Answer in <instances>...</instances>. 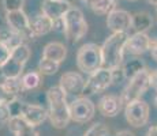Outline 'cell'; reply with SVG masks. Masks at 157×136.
I'll return each mask as SVG.
<instances>
[{
  "instance_id": "obj_17",
  "label": "cell",
  "mask_w": 157,
  "mask_h": 136,
  "mask_svg": "<svg viewBox=\"0 0 157 136\" xmlns=\"http://www.w3.org/2000/svg\"><path fill=\"white\" fill-rule=\"evenodd\" d=\"M8 128L14 134V136H40L36 131V127L30 124L23 119V116L11 117L8 121Z\"/></svg>"
},
{
  "instance_id": "obj_28",
  "label": "cell",
  "mask_w": 157,
  "mask_h": 136,
  "mask_svg": "<svg viewBox=\"0 0 157 136\" xmlns=\"http://www.w3.org/2000/svg\"><path fill=\"white\" fill-rule=\"evenodd\" d=\"M23 4H25V0H3V6H4L6 13L22 10Z\"/></svg>"
},
{
  "instance_id": "obj_36",
  "label": "cell",
  "mask_w": 157,
  "mask_h": 136,
  "mask_svg": "<svg viewBox=\"0 0 157 136\" xmlns=\"http://www.w3.org/2000/svg\"><path fill=\"white\" fill-rule=\"evenodd\" d=\"M115 136H135V135L130 131H120V132H117Z\"/></svg>"
},
{
  "instance_id": "obj_2",
  "label": "cell",
  "mask_w": 157,
  "mask_h": 136,
  "mask_svg": "<svg viewBox=\"0 0 157 136\" xmlns=\"http://www.w3.org/2000/svg\"><path fill=\"white\" fill-rule=\"evenodd\" d=\"M128 37V33H112L104 41V44L101 45L102 67L113 69L122 65Z\"/></svg>"
},
{
  "instance_id": "obj_29",
  "label": "cell",
  "mask_w": 157,
  "mask_h": 136,
  "mask_svg": "<svg viewBox=\"0 0 157 136\" xmlns=\"http://www.w3.org/2000/svg\"><path fill=\"white\" fill-rule=\"evenodd\" d=\"M23 105L25 104H22V102L19 101V97H18V98H14L13 101L8 102V108H10V112H11V117L22 116Z\"/></svg>"
},
{
  "instance_id": "obj_19",
  "label": "cell",
  "mask_w": 157,
  "mask_h": 136,
  "mask_svg": "<svg viewBox=\"0 0 157 136\" xmlns=\"http://www.w3.org/2000/svg\"><path fill=\"white\" fill-rule=\"evenodd\" d=\"M66 56H67V48H66L62 42H57V41L47 44L43 50L44 59L53 60V61L59 63V64L66 59Z\"/></svg>"
},
{
  "instance_id": "obj_37",
  "label": "cell",
  "mask_w": 157,
  "mask_h": 136,
  "mask_svg": "<svg viewBox=\"0 0 157 136\" xmlns=\"http://www.w3.org/2000/svg\"><path fill=\"white\" fill-rule=\"evenodd\" d=\"M71 6H75V4H81V3H86V0H67Z\"/></svg>"
},
{
  "instance_id": "obj_39",
  "label": "cell",
  "mask_w": 157,
  "mask_h": 136,
  "mask_svg": "<svg viewBox=\"0 0 157 136\" xmlns=\"http://www.w3.org/2000/svg\"><path fill=\"white\" fill-rule=\"evenodd\" d=\"M155 104H156V106H157V95L155 97Z\"/></svg>"
},
{
  "instance_id": "obj_32",
  "label": "cell",
  "mask_w": 157,
  "mask_h": 136,
  "mask_svg": "<svg viewBox=\"0 0 157 136\" xmlns=\"http://www.w3.org/2000/svg\"><path fill=\"white\" fill-rule=\"evenodd\" d=\"M13 99H14V97H11L8 94V93L6 91L3 83H0V104H8V102L13 101Z\"/></svg>"
},
{
  "instance_id": "obj_38",
  "label": "cell",
  "mask_w": 157,
  "mask_h": 136,
  "mask_svg": "<svg viewBox=\"0 0 157 136\" xmlns=\"http://www.w3.org/2000/svg\"><path fill=\"white\" fill-rule=\"evenodd\" d=\"M147 2H149L150 4H153V6H157V0H147Z\"/></svg>"
},
{
  "instance_id": "obj_12",
  "label": "cell",
  "mask_w": 157,
  "mask_h": 136,
  "mask_svg": "<svg viewBox=\"0 0 157 136\" xmlns=\"http://www.w3.org/2000/svg\"><path fill=\"white\" fill-rule=\"evenodd\" d=\"M150 45H152V38L146 33H134L127 40L126 52L134 56H140L150 49Z\"/></svg>"
},
{
  "instance_id": "obj_18",
  "label": "cell",
  "mask_w": 157,
  "mask_h": 136,
  "mask_svg": "<svg viewBox=\"0 0 157 136\" xmlns=\"http://www.w3.org/2000/svg\"><path fill=\"white\" fill-rule=\"evenodd\" d=\"M25 64L26 63L21 61L19 59H17L11 54L10 59L0 67V74H2L3 78H19L23 74Z\"/></svg>"
},
{
  "instance_id": "obj_10",
  "label": "cell",
  "mask_w": 157,
  "mask_h": 136,
  "mask_svg": "<svg viewBox=\"0 0 157 136\" xmlns=\"http://www.w3.org/2000/svg\"><path fill=\"white\" fill-rule=\"evenodd\" d=\"M6 20H7L8 27L11 30H14L15 33L22 35V38L25 41L33 38L32 31H30V19L23 10L6 13Z\"/></svg>"
},
{
  "instance_id": "obj_9",
  "label": "cell",
  "mask_w": 157,
  "mask_h": 136,
  "mask_svg": "<svg viewBox=\"0 0 157 136\" xmlns=\"http://www.w3.org/2000/svg\"><path fill=\"white\" fill-rule=\"evenodd\" d=\"M59 86L63 89V91L67 94V97H82L85 91L86 80L81 74L74 71H68L60 76Z\"/></svg>"
},
{
  "instance_id": "obj_22",
  "label": "cell",
  "mask_w": 157,
  "mask_h": 136,
  "mask_svg": "<svg viewBox=\"0 0 157 136\" xmlns=\"http://www.w3.org/2000/svg\"><path fill=\"white\" fill-rule=\"evenodd\" d=\"M0 41L4 45H7L11 50L15 49L17 46H19L21 44H23L25 40L22 38V35L15 33L14 30H11L10 27L8 29H3L0 30Z\"/></svg>"
},
{
  "instance_id": "obj_30",
  "label": "cell",
  "mask_w": 157,
  "mask_h": 136,
  "mask_svg": "<svg viewBox=\"0 0 157 136\" xmlns=\"http://www.w3.org/2000/svg\"><path fill=\"white\" fill-rule=\"evenodd\" d=\"M11 120V112L8 108V104H0V127L8 124Z\"/></svg>"
},
{
  "instance_id": "obj_14",
  "label": "cell",
  "mask_w": 157,
  "mask_h": 136,
  "mask_svg": "<svg viewBox=\"0 0 157 136\" xmlns=\"http://www.w3.org/2000/svg\"><path fill=\"white\" fill-rule=\"evenodd\" d=\"M123 104L120 97H116L113 94H107L101 97L100 101L97 104V109L104 117H115L119 114V112L122 110Z\"/></svg>"
},
{
  "instance_id": "obj_26",
  "label": "cell",
  "mask_w": 157,
  "mask_h": 136,
  "mask_svg": "<svg viewBox=\"0 0 157 136\" xmlns=\"http://www.w3.org/2000/svg\"><path fill=\"white\" fill-rule=\"evenodd\" d=\"M57 71H59V63L41 57L40 63H38V72H40L41 75L51 76V75H55Z\"/></svg>"
},
{
  "instance_id": "obj_34",
  "label": "cell",
  "mask_w": 157,
  "mask_h": 136,
  "mask_svg": "<svg viewBox=\"0 0 157 136\" xmlns=\"http://www.w3.org/2000/svg\"><path fill=\"white\" fill-rule=\"evenodd\" d=\"M146 136H157V125H152L146 132Z\"/></svg>"
},
{
  "instance_id": "obj_13",
  "label": "cell",
  "mask_w": 157,
  "mask_h": 136,
  "mask_svg": "<svg viewBox=\"0 0 157 136\" xmlns=\"http://www.w3.org/2000/svg\"><path fill=\"white\" fill-rule=\"evenodd\" d=\"M71 8L67 0H44L41 4V11L52 20L62 19L64 14Z\"/></svg>"
},
{
  "instance_id": "obj_25",
  "label": "cell",
  "mask_w": 157,
  "mask_h": 136,
  "mask_svg": "<svg viewBox=\"0 0 157 136\" xmlns=\"http://www.w3.org/2000/svg\"><path fill=\"white\" fill-rule=\"evenodd\" d=\"M22 83L25 91L36 90L41 84V74L38 71H30L22 75Z\"/></svg>"
},
{
  "instance_id": "obj_1",
  "label": "cell",
  "mask_w": 157,
  "mask_h": 136,
  "mask_svg": "<svg viewBox=\"0 0 157 136\" xmlns=\"http://www.w3.org/2000/svg\"><path fill=\"white\" fill-rule=\"evenodd\" d=\"M48 119L51 125L56 129H63L71 121L70 104L67 102V94L60 86H53L47 91Z\"/></svg>"
},
{
  "instance_id": "obj_11",
  "label": "cell",
  "mask_w": 157,
  "mask_h": 136,
  "mask_svg": "<svg viewBox=\"0 0 157 136\" xmlns=\"http://www.w3.org/2000/svg\"><path fill=\"white\" fill-rule=\"evenodd\" d=\"M131 17L128 11L116 8L107 15V27L112 33H128L131 29Z\"/></svg>"
},
{
  "instance_id": "obj_35",
  "label": "cell",
  "mask_w": 157,
  "mask_h": 136,
  "mask_svg": "<svg viewBox=\"0 0 157 136\" xmlns=\"http://www.w3.org/2000/svg\"><path fill=\"white\" fill-rule=\"evenodd\" d=\"M152 86L157 90V69L152 72Z\"/></svg>"
},
{
  "instance_id": "obj_20",
  "label": "cell",
  "mask_w": 157,
  "mask_h": 136,
  "mask_svg": "<svg viewBox=\"0 0 157 136\" xmlns=\"http://www.w3.org/2000/svg\"><path fill=\"white\" fill-rule=\"evenodd\" d=\"M153 26L152 15L146 11H138L131 17V29L134 33H146Z\"/></svg>"
},
{
  "instance_id": "obj_6",
  "label": "cell",
  "mask_w": 157,
  "mask_h": 136,
  "mask_svg": "<svg viewBox=\"0 0 157 136\" xmlns=\"http://www.w3.org/2000/svg\"><path fill=\"white\" fill-rule=\"evenodd\" d=\"M111 84H113L112 69L101 67L97 71H94L93 74L89 75V79L86 80L83 95L87 97V95H93V94H97V93L105 91Z\"/></svg>"
},
{
  "instance_id": "obj_40",
  "label": "cell",
  "mask_w": 157,
  "mask_h": 136,
  "mask_svg": "<svg viewBox=\"0 0 157 136\" xmlns=\"http://www.w3.org/2000/svg\"><path fill=\"white\" fill-rule=\"evenodd\" d=\"M155 7H156V13H157V6H155Z\"/></svg>"
},
{
  "instance_id": "obj_24",
  "label": "cell",
  "mask_w": 157,
  "mask_h": 136,
  "mask_svg": "<svg viewBox=\"0 0 157 136\" xmlns=\"http://www.w3.org/2000/svg\"><path fill=\"white\" fill-rule=\"evenodd\" d=\"M3 86H4L6 91H7L11 97H14V98H18L21 93L25 91V89H23V83H22V76H19V78H4Z\"/></svg>"
},
{
  "instance_id": "obj_33",
  "label": "cell",
  "mask_w": 157,
  "mask_h": 136,
  "mask_svg": "<svg viewBox=\"0 0 157 136\" xmlns=\"http://www.w3.org/2000/svg\"><path fill=\"white\" fill-rule=\"evenodd\" d=\"M152 57L157 61V40H152V45H150V49H149Z\"/></svg>"
},
{
  "instance_id": "obj_23",
  "label": "cell",
  "mask_w": 157,
  "mask_h": 136,
  "mask_svg": "<svg viewBox=\"0 0 157 136\" xmlns=\"http://www.w3.org/2000/svg\"><path fill=\"white\" fill-rule=\"evenodd\" d=\"M122 68H123V72H124L126 79H131V78H134L140 72H142L144 69H146L145 68V63L141 59L128 60L124 64H122Z\"/></svg>"
},
{
  "instance_id": "obj_8",
  "label": "cell",
  "mask_w": 157,
  "mask_h": 136,
  "mask_svg": "<svg viewBox=\"0 0 157 136\" xmlns=\"http://www.w3.org/2000/svg\"><path fill=\"white\" fill-rule=\"evenodd\" d=\"M70 113L71 121L78 124H85L94 117L96 105L85 95L78 97V98L72 99L70 102Z\"/></svg>"
},
{
  "instance_id": "obj_21",
  "label": "cell",
  "mask_w": 157,
  "mask_h": 136,
  "mask_svg": "<svg viewBox=\"0 0 157 136\" xmlns=\"http://www.w3.org/2000/svg\"><path fill=\"white\" fill-rule=\"evenodd\" d=\"M89 8L97 15H109L116 10L117 0H86Z\"/></svg>"
},
{
  "instance_id": "obj_5",
  "label": "cell",
  "mask_w": 157,
  "mask_h": 136,
  "mask_svg": "<svg viewBox=\"0 0 157 136\" xmlns=\"http://www.w3.org/2000/svg\"><path fill=\"white\" fill-rule=\"evenodd\" d=\"M150 86H152V72H149L147 69H144L134 78L128 79L127 86L124 87V90L120 94L123 106L128 105L130 102L141 99V97L147 91Z\"/></svg>"
},
{
  "instance_id": "obj_31",
  "label": "cell",
  "mask_w": 157,
  "mask_h": 136,
  "mask_svg": "<svg viewBox=\"0 0 157 136\" xmlns=\"http://www.w3.org/2000/svg\"><path fill=\"white\" fill-rule=\"evenodd\" d=\"M10 56H11V49L0 41V67L10 59Z\"/></svg>"
},
{
  "instance_id": "obj_16",
  "label": "cell",
  "mask_w": 157,
  "mask_h": 136,
  "mask_svg": "<svg viewBox=\"0 0 157 136\" xmlns=\"http://www.w3.org/2000/svg\"><path fill=\"white\" fill-rule=\"evenodd\" d=\"M53 30V20L45 14L36 15L30 19V31L33 38L41 37Z\"/></svg>"
},
{
  "instance_id": "obj_27",
  "label": "cell",
  "mask_w": 157,
  "mask_h": 136,
  "mask_svg": "<svg viewBox=\"0 0 157 136\" xmlns=\"http://www.w3.org/2000/svg\"><path fill=\"white\" fill-rule=\"evenodd\" d=\"M83 136H111V135H109V129H108V127L105 124L96 123L83 134Z\"/></svg>"
},
{
  "instance_id": "obj_15",
  "label": "cell",
  "mask_w": 157,
  "mask_h": 136,
  "mask_svg": "<svg viewBox=\"0 0 157 136\" xmlns=\"http://www.w3.org/2000/svg\"><path fill=\"white\" fill-rule=\"evenodd\" d=\"M22 116L30 125L38 127L48 119V110L44 109L43 106H40V105L25 104L23 105Z\"/></svg>"
},
{
  "instance_id": "obj_3",
  "label": "cell",
  "mask_w": 157,
  "mask_h": 136,
  "mask_svg": "<svg viewBox=\"0 0 157 136\" xmlns=\"http://www.w3.org/2000/svg\"><path fill=\"white\" fill-rule=\"evenodd\" d=\"M77 67L83 74H93L102 67V52L101 46L93 42L82 45L77 52Z\"/></svg>"
},
{
  "instance_id": "obj_4",
  "label": "cell",
  "mask_w": 157,
  "mask_h": 136,
  "mask_svg": "<svg viewBox=\"0 0 157 136\" xmlns=\"http://www.w3.org/2000/svg\"><path fill=\"white\" fill-rule=\"evenodd\" d=\"M63 22H64V35L71 44H75L86 35L87 22L79 8L71 7L63 17Z\"/></svg>"
},
{
  "instance_id": "obj_7",
  "label": "cell",
  "mask_w": 157,
  "mask_h": 136,
  "mask_svg": "<svg viewBox=\"0 0 157 136\" xmlns=\"http://www.w3.org/2000/svg\"><path fill=\"white\" fill-rule=\"evenodd\" d=\"M150 116V108L142 99H137L134 102H130L128 105L124 106V117L131 127L134 128H141L146 125L149 121Z\"/></svg>"
}]
</instances>
